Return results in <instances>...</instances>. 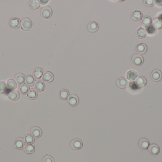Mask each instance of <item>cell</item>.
<instances>
[{
	"instance_id": "cell-1",
	"label": "cell",
	"mask_w": 162,
	"mask_h": 162,
	"mask_svg": "<svg viewBox=\"0 0 162 162\" xmlns=\"http://www.w3.org/2000/svg\"><path fill=\"white\" fill-rule=\"evenodd\" d=\"M53 15V11L50 6L43 7L41 10V15L44 19H49Z\"/></svg>"
},
{
	"instance_id": "cell-2",
	"label": "cell",
	"mask_w": 162,
	"mask_h": 162,
	"mask_svg": "<svg viewBox=\"0 0 162 162\" xmlns=\"http://www.w3.org/2000/svg\"><path fill=\"white\" fill-rule=\"evenodd\" d=\"M21 28L25 31H28L31 29L32 27V22L30 18L25 17L21 21Z\"/></svg>"
},
{
	"instance_id": "cell-3",
	"label": "cell",
	"mask_w": 162,
	"mask_h": 162,
	"mask_svg": "<svg viewBox=\"0 0 162 162\" xmlns=\"http://www.w3.org/2000/svg\"><path fill=\"white\" fill-rule=\"evenodd\" d=\"M131 60L134 65L136 66H141L143 65L144 62V59L143 58V57L138 53L134 54Z\"/></svg>"
},
{
	"instance_id": "cell-4",
	"label": "cell",
	"mask_w": 162,
	"mask_h": 162,
	"mask_svg": "<svg viewBox=\"0 0 162 162\" xmlns=\"http://www.w3.org/2000/svg\"><path fill=\"white\" fill-rule=\"evenodd\" d=\"M70 147L73 150H80L83 147V142L80 139L75 138L72 140L70 143Z\"/></svg>"
},
{
	"instance_id": "cell-5",
	"label": "cell",
	"mask_w": 162,
	"mask_h": 162,
	"mask_svg": "<svg viewBox=\"0 0 162 162\" xmlns=\"http://www.w3.org/2000/svg\"><path fill=\"white\" fill-rule=\"evenodd\" d=\"M79 103V98L76 94H72L69 96L68 99V103L72 107H75Z\"/></svg>"
},
{
	"instance_id": "cell-6",
	"label": "cell",
	"mask_w": 162,
	"mask_h": 162,
	"mask_svg": "<svg viewBox=\"0 0 162 162\" xmlns=\"http://www.w3.org/2000/svg\"><path fill=\"white\" fill-rule=\"evenodd\" d=\"M21 21L20 19L16 17L11 18L9 20V25L14 29H18L20 27Z\"/></svg>"
},
{
	"instance_id": "cell-7",
	"label": "cell",
	"mask_w": 162,
	"mask_h": 162,
	"mask_svg": "<svg viewBox=\"0 0 162 162\" xmlns=\"http://www.w3.org/2000/svg\"><path fill=\"white\" fill-rule=\"evenodd\" d=\"M152 79L154 82L160 81L162 78V73L158 70H154L151 75Z\"/></svg>"
},
{
	"instance_id": "cell-8",
	"label": "cell",
	"mask_w": 162,
	"mask_h": 162,
	"mask_svg": "<svg viewBox=\"0 0 162 162\" xmlns=\"http://www.w3.org/2000/svg\"><path fill=\"white\" fill-rule=\"evenodd\" d=\"M135 83L138 88H143L147 85V79L144 76H140L136 79Z\"/></svg>"
},
{
	"instance_id": "cell-9",
	"label": "cell",
	"mask_w": 162,
	"mask_h": 162,
	"mask_svg": "<svg viewBox=\"0 0 162 162\" xmlns=\"http://www.w3.org/2000/svg\"><path fill=\"white\" fill-rule=\"evenodd\" d=\"M30 132L32 136L37 138L41 137L42 135V130L38 126H33L30 129Z\"/></svg>"
},
{
	"instance_id": "cell-10",
	"label": "cell",
	"mask_w": 162,
	"mask_h": 162,
	"mask_svg": "<svg viewBox=\"0 0 162 162\" xmlns=\"http://www.w3.org/2000/svg\"><path fill=\"white\" fill-rule=\"evenodd\" d=\"M116 85L119 89H125L128 86V81L125 78L120 77L117 79Z\"/></svg>"
},
{
	"instance_id": "cell-11",
	"label": "cell",
	"mask_w": 162,
	"mask_h": 162,
	"mask_svg": "<svg viewBox=\"0 0 162 162\" xmlns=\"http://www.w3.org/2000/svg\"><path fill=\"white\" fill-rule=\"evenodd\" d=\"M99 26L98 23L94 21L90 22L87 26V30L91 33H95L99 30Z\"/></svg>"
},
{
	"instance_id": "cell-12",
	"label": "cell",
	"mask_w": 162,
	"mask_h": 162,
	"mask_svg": "<svg viewBox=\"0 0 162 162\" xmlns=\"http://www.w3.org/2000/svg\"><path fill=\"white\" fill-rule=\"evenodd\" d=\"M9 100L11 101H16L18 100L20 97V94L19 91L17 90H13L10 91L8 95Z\"/></svg>"
},
{
	"instance_id": "cell-13",
	"label": "cell",
	"mask_w": 162,
	"mask_h": 162,
	"mask_svg": "<svg viewBox=\"0 0 162 162\" xmlns=\"http://www.w3.org/2000/svg\"><path fill=\"white\" fill-rule=\"evenodd\" d=\"M138 145L141 149L146 150L148 148V147L150 145V142L147 138H141L138 142Z\"/></svg>"
},
{
	"instance_id": "cell-14",
	"label": "cell",
	"mask_w": 162,
	"mask_h": 162,
	"mask_svg": "<svg viewBox=\"0 0 162 162\" xmlns=\"http://www.w3.org/2000/svg\"><path fill=\"white\" fill-rule=\"evenodd\" d=\"M148 151L153 155H156L160 153V148L158 145L155 144H152L148 147Z\"/></svg>"
},
{
	"instance_id": "cell-15",
	"label": "cell",
	"mask_w": 162,
	"mask_h": 162,
	"mask_svg": "<svg viewBox=\"0 0 162 162\" xmlns=\"http://www.w3.org/2000/svg\"><path fill=\"white\" fill-rule=\"evenodd\" d=\"M14 78L19 85H22L24 84L26 79V77L23 74L19 72L15 75Z\"/></svg>"
},
{
	"instance_id": "cell-16",
	"label": "cell",
	"mask_w": 162,
	"mask_h": 162,
	"mask_svg": "<svg viewBox=\"0 0 162 162\" xmlns=\"http://www.w3.org/2000/svg\"><path fill=\"white\" fill-rule=\"evenodd\" d=\"M42 79L45 81L47 82L48 83L52 82L54 81V76L53 74L50 71H46L43 74Z\"/></svg>"
},
{
	"instance_id": "cell-17",
	"label": "cell",
	"mask_w": 162,
	"mask_h": 162,
	"mask_svg": "<svg viewBox=\"0 0 162 162\" xmlns=\"http://www.w3.org/2000/svg\"><path fill=\"white\" fill-rule=\"evenodd\" d=\"M14 145L16 149L22 150L25 147V141L22 137H19L16 140Z\"/></svg>"
},
{
	"instance_id": "cell-18",
	"label": "cell",
	"mask_w": 162,
	"mask_h": 162,
	"mask_svg": "<svg viewBox=\"0 0 162 162\" xmlns=\"http://www.w3.org/2000/svg\"><path fill=\"white\" fill-rule=\"evenodd\" d=\"M147 31L143 27H140L136 31V37L139 39L145 38L147 36Z\"/></svg>"
},
{
	"instance_id": "cell-19",
	"label": "cell",
	"mask_w": 162,
	"mask_h": 162,
	"mask_svg": "<svg viewBox=\"0 0 162 162\" xmlns=\"http://www.w3.org/2000/svg\"><path fill=\"white\" fill-rule=\"evenodd\" d=\"M70 95V93L67 89H62L61 91H60L59 94V98L61 100H66L68 99Z\"/></svg>"
},
{
	"instance_id": "cell-20",
	"label": "cell",
	"mask_w": 162,
	"mask_h": 162,
	"mask_svg": "<svg viewBox=\"0 0 162 162\" xmlns=\"http://www.w3.org/2000/svg\"><path fill=\"white\" fill-rule=\"evenodd\" d=\"M136 49L138 53L143 55L147 52L148 51V47L145 43H141L137 46Z\"/></svg>"
},
{
	"instance_id": "cell-21",
	"label": "cell",
	"mask_w": 162,
	"mask_h": 162,
	"mask_svg": "<svg viewBox=\"0 0 162 162\" xmlns=\"http://www.w3.org/2000/svg\"><path fill=\"white\" fill-rule=\"evenodd\" d=\"M143 14L141 11H134L131 15V18L133 20L136 22L140 21L143 18Z\"/></svg>"
},
{
	"instance_id": "cell-22",
	"label": "cell",
	"mask_w": 162,
	"mask_h": 162,
	"mask_svg": "<svg viewBox=\"0 0 162 162\" xmlns=\"http://www.w3.org/2000/svg\"><path fill=\"white\" fill-rule=\"evenodd\" d=\"M126 76L129 81H135V79L138 77V73L135 70H130L127 73Z\"/></svg>"
},
{
	"instance_id": "cell-23",
	"label": "cell",
	"mask_w": 162,
	"mask_h": 162,
	"mask_svg": "<svg viewBox=\"0 0 162 162\" xmlns=\"http://www.w3.org/2000/svg\"><path fill=\"white\" fill-rule=\"evenodd\" d=\"M152 25L155 29L161 30L162 29V20L159 18H155L152 21Z\"/></svg>"
},
{
	"instance_id": "cell-24",
	"label": "cell",
	"mask_w": 162,
	"mask_h": 162,
	"mask_svg": "<svg viewBox=\"0 0 162 162\" xmlns=\"http://www.w3.org/2000/svg\"><path fill=\"white\" fill-rule=\"evenodd\" d=\"M27 96L30 100H36L38 96V92L35 89H30L27 93Z\"/></svg>"
},
{
	"instance_id": "cell-25",
	"label": "cell",
	"mask_w": 162,
	"mask_h": 162,
	"mask_svg": "<svg viewBox=\"0 0 162 162\" xmlns=\"http://www.w3.org/2000/svg\"><path fill=\"white\" fill-rule=\"evenodd\" d=\"M6 85L8 89L12 90H15L17 88V86L16 82L14 79L12 78H10L8 80L6 83Z\"/></svg>"
},
{
	"instance_id": "cell-26",
	"label": "cell",
	"mask_w": 162,
	"mask_h": 162,
	"mask_svg": "<svg viewBox=\"0 0 162 162\" xmlns=\"http://www.w3.org/2000/svg\"><path fill=\"white\" fill-rule=\"evenodd\" d=\"M43 74V70L41 68H35L33 72V77L36 79H39L42 77Z\"/></svg>"
},
{
	"instance_id": "cell-27",
	"label": "cell",
	"mask_w": 162,
	"mask_h": 162,
	"mask_svg": "<svg viewBox=\"0 0 162 162\" xmlns=\"http://www.w3.org/2000/svg\"><path fill=\"white\" fill-rule=\"evenodd\" d=\"M26 82L28 86L32 87L34 86L35 84L36 83V79L33 76H32L31 75H29L27 76Z\"/></svg>"
},
{
	"instance_id": "cell-28",
	"label": "cell",
	"mask_w": 162,
	"mask_h": 162,
	"mask_svg": "<svg viewBox=\"0 0 162 162\" xmlns=\"http://www.w3.org/2000/svg\"><path fill=\"white\" fill-rule=\"evenodd\" d=\"M45 88V84L42 81L39 80L36 82L35 85V89L38 92L44 91Z\"/></svg>"
},
{
	"instance_id": "cell-29",
	"label": "cell",
	"mask_w": 162,
	"mask_h": 162,
	"mask_svg": "<svg viewBox=\"0 0 162 162\" xmlns=\"http://www.w3.org/2000/svg\"><path fill=\"white\" fill-rule=\"evenodd\" d=\"M141 23H142V25L147 28V27L151 25L152 20L151 18L149 16H145L143 18Z\"/></svg>"
},
{
	"instance_id": "cell-30",
	"label": "cell",
	"mask_w": 162,
	"mask_h": 162,
	"mask_svg": "<svg viewBox=\"0 0 162 162\" xmlns=\"http://www.w3.org/2000/svg\"><path fill=\"white\" fill-rule=\"evenodd\" d=\"M24 151L26 154L30 155L34 153L35 147L34 145H32V144H27L24 147Z\"/></svg>"
},
{
	"instance_id": "cell-31",
	"label": "cell",
	"mask_w": 162,
	"mask_h": 162,
	"mask_svg": "<svg viewBox=\"0 0 162 162\" xmlns=\"http://www.w3.org/2000/svg\"><path fill=\"white\" fill-rule=\"evenodd\" d=\"M29 5L31 9L34 10H37L40 7V4L39 3V1L38 0H32L30 1Z\"/></svg>"
},
{
	"instance_id": "cell-32",
	"label": "cell",
	"mask_w": 162,
	"mask_h": 162,
	"mask_svg": "<svg viewBox=\"0 0 162 162\" xmlns=\"http://www.w3.org/2000/svg\"><path fill=\"white\" fill-rule=\"evenodd\" d=\"M24 140L27 144H32L34 143L35 139L32 134H27L24 137Z\"/></svg>"
},
{
	"instance_id": "cell-33",
	"label": "cell",
	"mask_w": 162,
	"mask_h": 162,
	"mask_svg": "<svg viewBox=\"0 0 162 162\" xmlns=\"http://www.w3.org/2000/svg\"><path fill=\"white\" fill-rule=\"evenodd\" d=\"M19 90L22 95H25L27 94L30 90V88L26 84L24 83L20 86Z\"/></svg>"
},
{
	"instance_id": "cell-34",
	"label": "cell",
	"mask_w": 162,
	"mask_h": 162,
	"mask_svg": "<svg viewBox=\"0 0 162 162\" xmlns=\"http://www.w3.org/2000/svg\"><path fill=\"white\" fill-rule=\"evenodd\" d=\"M7 90V85L4 81H0V94H4Z\"/></svg>"
},
{
	"instance_id": "cell-35",
	"label": "cell",
	"mask_w": 162,
	"mask_h": 162,
	"mask_svg": "<svg viewBox=\"0 0 162 162\" xmlns=\"http://www.w3.org/2000/svg\"><path fill=\"white\" fill-rule=\"evenodd\" d=\"M55 159L51 155H46L43 157V162H55Z\"/></svg>"
},
{
	"instance_id": "cell-36",
	"label": "cell",
	"mask_w": 162,
	"mask_h": 162,
	"mask_svg": "<svg viewBox=\"0 0 162 162\" xmlns=\"http://www.w3.org/2000/svg\"><path fill=\"white\" fill-rule=\"evenodd\" d=\"M147 31L148 33L149 34H152L156 32V29L154 28V27L152 25H150L149 26L147 27Z\"/></svg>"
},
{
	"instance_id": "cell-37",
	"label": "cell",
	"mask_w": 162,
	"mask_h": 162,
	"mask_svg": "<svg viewBox=\"0 0 162 162\" xmlns=\"http://www.w3.org/2000/svg\"><path fill=\"white\" fill-rule=\"evenodd\" d=\"M144 2L145 6H147L148 7H152L154 5V4H155L154 1H153V0H145L144 1Z\"/></svg>"
},
{
	"instance_id": "cell-38",
	"label": "cell",
	"mask_w": 162,
	"mask_h": 162,
	"mask_svg": "<svg viewBox=\"0 0 162 162\" xmlns=\"http://www.w3.org/2000/svg\"><path fill=\"white\" fill-rule=\"evenodd\" d=\"M155 2V4L159 6H162V0H161V1H160V0H156Z\"/></svg>"
},
{
	"instance_id": "cell-39",
	"label": "cell",
	"mask_w": 162,
	"mask_h": 162,
	"mask_svg": "<svg viewBox=\"0 0 162 162\" xmlns=\"http://www.w3.org/2000/svg\"><path fill=\"white\" fill-rule=\"evenodd\" d=\"M48 2V0H46V1H43V0H39V4H46Z\"/></svg>"
}]
</instances>
